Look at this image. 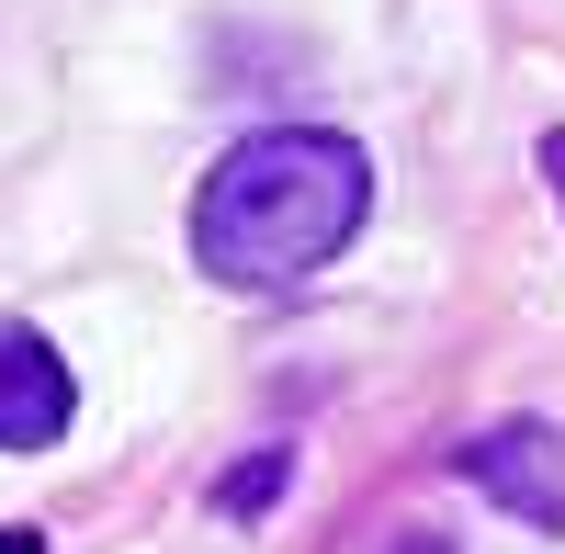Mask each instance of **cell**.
Segmentation results:
<instances>
[{
	"mask_svg": "<svg viewBox=\"0 0 565 554\" xmlns=\"http://www.w3.org/2000/svg\"><path fill=\"white\" fill-rule=\"evenodd\" d=\"M373 204V170L351 136L328 125H271V136H238L204 193H193V260L215 271V284H249V295H282L306 284V271H328L351 249V226Z\"/></svg>",
	"mask_w": 565,
	"mask_h": 554,
	"instance_id": "1",
	"label": "cell"
},
{
	"mask_svg": "<svg viewBox=\"0 0 565 554\" xmlns=\"http://www.w3.org/2000/svg\"><path fill=\"white\" fill-rule=\"evenodd\" d=\"M463 476H476L498 510H521L532 532H565V452H554L543 419H498V430H476V441H463Z\"/></svg>",
	"mask_w": 565,
	"mask_h": 554,
	"instance_id": "2",
	"label": "cell"
},
{
	"mask_svg": "<svg viewBox=\"0 0 565 554\" xmlns=\"http://www.w3.org/2000/svg\"><path fill=\"white\" fill-rule=\"evenodd\" d=\"M68 407H79L68 362L45 351L23 317H0V452H45V441L68 430Z\"/></svg>",
	"mask_w": 565,
	"mask_h": 554,
	"instance_id": "3",
	"label": "cell"
},
{
	"mask_svg": "<svg viewBox=\"0 0 565 554\" xmlns=\"http://www.w3.org/2000/svg\"><path fill=\"white\" fill-rule=\"evenodd\" d=\"M543 159H554V193H565V136H543Z\"/></svg>",
	"mask_w": 565,
	"mask_h": 554,
	"instance_id": "4",
	"label": "cell"
},
{
	"mask_svg": "<svg viewBox=\"0 0 565 554\" xmlns=\"http://www.w3.org/2000/svg\"><path fill=\"white\" fill-rule=\"evenodd\" d=\"M0 554H34V543H23V532H12V543H0Z\"/></svg>",
	"mask_w": 565,
	"mask_h": 554,
	"instance_id": "5",
	"label": "cell"
}]
</instances>
